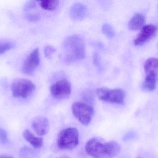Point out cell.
<instances>
[{"label": "cell", "instance_id": "17", "mask_svg": "<svg viewBox=\"0 0 158 158\" xmlns=\"http://www.w3.org/2000/svg\"><path fill=\"white\" fill-rule=\"evenodd\" d=\"M102 31L109 38H112L115 36V30L113 27L109 23H105L102 26Z\"/></svg>", "mask_w": 158, "mask_h": 158}, {"label": "cell", "instance_id": "15", "mask_svg": "<svg viewBox=\"0 0 158 158\" xmlns=\"http://www.w3.org/2000/svg\"><path fill=\"white\" fill-rule=\"evenodd\" d=\"M157 77L154 75H146L143 87L148 91H154L156 85Z\"/></svg>", "mask_w": 158, "mask_h": 158}, {"label": "cell", "instance_id": "16", "mask_svg": "<svg viewBox=\"0 0 158 158\" xmlns=\"http://www.w3.org/2000/svg\"><path fill=\"white\" fill-rule=\"evenodd\" d=\"M58 4L59 1L57 0H44L40 2L41 7L47 10H54L56 9Z\"/></svg>", "mask_w": 158, "mask_h": 158}, {"label": "cell", "instance_id": "12", "mask_svg": "<svg viewBox=\"0 0 158 158\" xmlns=\"http://www.w3.org/2000/svg\"><path fill=\"white\" fill-rule=\"evenodd\" d=\"M23 137L34 148H40L43 145V139L41 137L35 136L29 130H26L23 132Z\"/></svg>", "mask_w": 158, "mask_h": 158}, {"label": "cell", "instance_id": "9", "mask_svg": "<svg viewBox=\"0 0 158 158\" xmlns=\"http://www.w3.org/2000/svg\"><path fill=\"white\" fill-rule=\"evenodd\" d=\"M157 28L153 24L144 26L134 40V43L136 46L143 45L156 35Z\"/></svg>", "mask_w": 158, "mask_h": 158}, {"label": "cell", "instance_id": "23", "mask_svg": "<svg viewBox=\"0 0 158 158\" xmlns=\"http://www.w3.org/2000/svg\"><path fill=\"white\" fill-rule=\"evenodd\" d=\"M26 18L29 21L35 22L38 21L40 19V16L38 14H29L26 16Z\"/></svg>", "mask_w": 158, "mask_h": 158}, {"label": "cell", "instance_id": "6", "mask_svg": "<svg viewBox=\"0 0 158 158\" xmlns=\"http://www.w3.org/2000/svg\"><path fill=\"white\" fill-rule=\"evenodd\" d=\"M97 94L99 99L104 102L117 105H123L124 103L125 93L122 89L98 88Z\"/></svg>", "mask_w": 158, "mask_h": 158}, {"label": "cell", "instance_id": "24", "mask_svg": "<svg viewBox=\"0 0 158 158\" xmlns=\"http://www.w3.org/2000/svg\"><path fill=\"white\" fill-rule=\"evenodd\" d=\"M0 158H14L10 156H6V155H2L0 156Z\"/></svg>", "mask_w": 158, "mask_h": 158}, {"label": "cell", "instance_id": "20", "mask_svg": "<svg viewBox=\"0 0 158 158\" xmlns=\"http://www.w3.org/2000/svg\"><path fill=\"white\" fill-rule=\"evenodd\" d=\"M37 6V2L34 1H28L25 4L24 6V10L25 11H29L33 8H36Z\"/></svg>", "mask_w": 158, "mask_h": 158}, {"label": "cell", "instance_id": "5", "mask_svg": "<svg viewBox=\"0 0 158 158\" xmlns=\"http://www.w3.org/2000/svg\"><path fill=\"white\" fill-rule=\"evenodd\" d=\"M36 89L35 84L29 80L21 79L16 80L11 85V91L14 97L26 98Z\"/></svg>", "mask_w": 158, "mask_h": 158}, {"label": "cell", "instance_id": "11", "mask_svg": "<svg viewBox=\"0 0 158 158\" xmlns=\"http://www.w3.org/2000/svg\"><path fill=\"white\" fill-rule=\"evenodd\" d=\"M87 12V7L84 4L76 3L70 7L69 15L73 20L78 21L82 20L85 17Z\"/></svg>", "mask_w": 158, "mask_h": 158}, {"label": "cell", "instance_id": "8", "mask_svg": "<svg viewBox=\"0 0 158 158\" xmlns=\"http://www.w3.org/2000/svg\"><path fill=\"white\" fill-rule=\"evenodd\" d=\"M40 62L39 49L36 48L31 53L23 63L22 66L23 73L28 75L33 74L40 65Z\"/></svg>", "mask_w": 158, "mask_h": 158}, {"label": "cell", "instance_id": "3", "mask_svg": "<svg viewBox=\"0 0 158 158\" xmlns=\"http://www.w3.org/2000/svg\"><path fill=\"white\" fill-rule=\"evenodd\" d=\"M79 143L78 130L76 128L69 127L64 129L58 134L57 146L63 150H70L76 148Z\"/></svg>", "mask_w": 158, "mask_h": 158}, {"label": "cell", "instance_id": "1", "mask_svg": "<svg viewBox=\"0 0 158 158\" xmlns=\"http://www.w3.org/2000/svg\"><path fill=\"white\" fill-rule=\"evenodd\" d=\"M85 151L87 155L94 158H113L118 155L121 147L116 141L107 142L95 137L87 142Z\"/></svg>", "mask_w": 158, "mask_h": 158}, {"label": "cell", "instance_id": "14", "mask_svg": "<svg viewBox=\"0 0 158 158\" xmlns=\"http://www.w3.org/2000/svg\"><path fill=\"white\" fill-rule=\"evenodd\" d=\"M144 68L146 75H154L157 76L158 58H152L148 59L144 65Z\"/></svg>", "mask_w": 158, "mask_h": 158}, {"label": "cell", "instance_id": "4", "mask_svg": "<svg viewBox=\"0 0 158 158\" xmlns=\"http://www.w3.org/2000/svg\"><path fill=\"white\" fill-rule=\"evenodd\" d=\"M72 111L74 117L84 126L89 125L94 114V110L92 106L82 102L73 103Z\"/></svg>", "mask_w": 158, "mask_h": 158}, {"label": "cell", "instance_id": "13", "mask_svg": "<svg viewBox=\"0 0 158 158\" xmlns=\"http://www.w3.org/2000/svg\"><path fill=\"white\" fill-rule=\"evenodd\" d=\"M145 22V17L143 14L135 15L129 23V28L133 31H137L142 29Z\"/></svg>", "mask_w": 158, "mask_h": 158}, {"label": "cell", "instance_id": "19", "mask_svg": "<svg viewBox=\"0 0 158 158\" xmlns=\"http://www.w3.org/2000/svg\"><path fill=\"white\" fill-rule=\"evenodd\" d=\"M56 49L52 46H47L44 48V53L47 58H51L53 54L55 52Z\"/></svg>", "mask_w": 158, "mask_h": 158}, {"label": "cell", "instance_id": "18", "mask_svg": "<svg viewBox=\"0 0 158 158\" xmlns=\"http://www.w3.org/2000/svg\"><path fill=\"white\" fill-rule=\"evenodd\" d=\"M14 46V44L11 42L0 43V55L2 54L11 50Z\"/></svg>", "mask_w": 158, "mask_h": 158}, {"label": "cell", "instance_id": "10", "mask_svg": "<svg viewBox=\"0 0 158 158\" xmlns=\"http://www.w3.org/2000/svg\"><path fill=\"white\" fill-rule=\"evenodd\" d=\"M31 127L37 135L42 136L49 132L50 123L48 119L45 117H38L33 121Z\"/></svg>", "mask_w": 158, "mask_h": 158}, {"label": "cell", "instance_id": "22", "mask_svg": "<svg viewBox=\"0 0 158 158\" xmlns=\"http://www.w3.org/2000/svg\"><path fill=\"white\" fill-rule=\"evenodd\" d=\"M8 141L7 133L4 130L0 129V142L3 143H7Z\"/></svg>", "mask_w": 158, "mask_h": 158}, {"label": "cell", "instance_id": "25", "mask_svg": "<svg viewBox=\"0 0 158 158\" xmlns=\"http://www.w3.org/2000/svg\"></svg>", "mask_w": 158, "mask_h": 158}, {"label": "cell", "instance_id": "7", "mask_svg": "<svg viewBox=\"0 0 158 158\" xmlns=\"http://www.w3.org/2000/svg\"><path fill=\"white\" fill-rule=\"evenodd\" d=\"M71 85L66 80H61L51 86V93L54 98L64 99L68 98L71 94Z\"/></svg>", "mask_w": 158, "mask_h": 158}, {"label": "cell", "instance_id": "2", "mask_svg": "<svg viewBox=\"0 0 158 158\" xmlns=\"http://www.w3.org/2000/svg\"><path fill=\"white\" fill-rule=\"evenodd\" d=\"M65 60L73 62L83 59L85 57V46L82 38L78 35L67 38L63 44Z\"/></svg>", "mask_w": 158, "mask_h": 158}, {"label": "cell", "instance_id": "21", "mask_svg": "<svg viewBox=\"0 0 158 158\" xmlns=\"http://www.w3.org/2000/svg\"><path fill=\"white\" fill-rule=\"evenodd\" d=\"M93 62L98 70L101 68V61H100V57L97 53H95L94 54V57H93Z\"/></svg>", "mask_w": 158, "mask_h": 158}]
</instances>
